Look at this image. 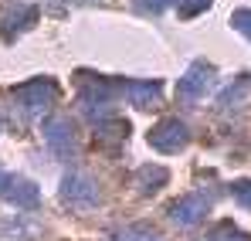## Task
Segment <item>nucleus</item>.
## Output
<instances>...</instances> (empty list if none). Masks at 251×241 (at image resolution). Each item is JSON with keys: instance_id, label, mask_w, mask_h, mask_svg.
<instances>
[{"instance_id": "1", "label": "nucleus", "mask_w": 251, "mask_h": 241, "mask_svg": "<svg viewBox=\"0 0 251 241\" xmlns=\"http://www.w3.org/2000/svg\"><path fill=\"white\" fill-rule=\"evenodd\" d=\"M54 99H58V85L51 79H31L14 88V102H17V109H24V116L48 112L54 106Z\"/></svg>"}, {"instance_id": "2", "label": "nucleus", "mask_w": 251, "mask_h": 241, "mask_svg": "<svg viewBox=\"0 0 251 241\" xmlns=\"http://www.w3.org/2000/svg\"><path fill=\"white\" fill-rule=\"evenodd\" d=\"M78 102H82V116L92 122H102L105 116H112V88L105 85V81L99 79H85L82 81V95H78Z\"/></svg>"}, {"instance_id": "3", "label": "nucleus", "mask_w": 251, "mask_h": 241, "mask_svg": "<svg viewBox=\"0 0 251 241\" xmlns=\"http://www.w3.org/2000/svg\"><path fill=\"white\" fill-rule=\"evenodd\" d=\"M210 211V201L204 194H187V197H176V201L167 207V217L176 224V228H197Z\"/></svg>"}, {"instance_id": "4", "label": "nucleus", "mask_w": 251, "mask_h": 241, "mask_svg": "<svg viewBox=\"0 0 251 241\" xmlns=\"http://www.w3.org/2000/svg\"><path fill=\"white\" fill-rule=\"evenodd\" d=\"M38 21V7L34 3H7L0 7V38L3 41H17L21 31H27L31 24Z\"/></svg>"}, {"instance_id": "5", "label": "nucleus", "mask_w": 251, "mask_h": 241, "mask_svg": "<svg viewBox=\"0 0 251 241\" xmlns=\"http://www.w3.org/2000/svg\"><path fill=\"white\" fill-rule=\"evenodd\" d=\"M61 201L72 207H95L99 204V184L88 173H65L61 180Z\"/></svg>"}, {"instance_id": "6", "label": "nucleus", "mask_w": 251, "mask_h": 241, "mask_svg": "<svg viewBox=\"0 0 251 241\" xmlns=\"http://www.w3.org/2000/svg\"><path fill=\"white\" fill-rule=\"evenodd\" d=\"M210 85H214V68L207 61H194L187 68V75L180 79V85H176V95L183 102H197V99H204L210 92Z\"/></svg>"}, {"instance_id": "7", "label": "nucleus", "mask_w": 251, "mask_h": 241, "mask_svg": "<svg viewBox=\"0 0 251 241\" xmlns=\"http://www.w3.org/2000/svg\"><path fill=\"white\" fill-rule=\"evenodd\" d=\"M0 197L10 201V204H17L21 211H34L38 201H41V194H38V187H34L31 180L10 177V173H3V170H0Z\"/></svg>"}, {"instance_id": "8", "label": "nucleus", "mask_w": 251, "mask_h": 241, "mask_svg": "<svg viewBox=\"0 0 251 241\" xmlns=\"http://www.w3.org/2000/svg\"><path fill=\"white\" fill-rule=\"evenodd\" d=\"M187 139H190V133H187L183 119H163L150 133V146L160 150V153H176V150H183Z\"/></svg>"}, {"instance_id": "9", "label": "nucleus", "mask_w": 251, "mask_h": 241, "mask_svg": "<svg viewBox=\"0 0 251 241\" xmlns=\"http://www.w3.org/2000/svg\"><path fill=\"white\" fill-rule=\"evenodd\" d=\"M44 143L51 146V153H54V157L68 160V157L75 153V129H72V122L61 119V116L44 119Z\"/></svg>"}, {"instance_id": "10", "label": "nucleus", "mask_w": 251, "mask_h": 241, "mask_svg": "<svg viewBox=\"0 0 251 241\" xmlns=\"http://www.w3.org/2000/svg\"><path fill=\"white\" fill-rule=\"evenodd\" d=\"M160 81H123V95L136 106V109H150L160 99Z\"/></svg>"}, {"instance_id": "11", "label": "nucleus", "mask_w": 251, "mask_h": 241, "mask_svg": "<svg viewBox=\"0 0 251 241\" xmlns=\"http://www.w3.org/2000/svg\"><path fill=\"white\" fill-rule=\"evenodd\" d=\"M132 184H136V190L139 194H156L163 184H167V170L163 166H139L136 170V177H132Z\"/></svg>"}, {"instance_id": "12", "label": "nucleus", "mask_w": 251, "mask_h": 241, "mask_svg": "<svg viewBox=\"0 0 251 241\" xmlns=\"http://www.w3.org/2000/svg\"><path fill=\"white\" fill-rule=\"evenodd\" d=\"M126 133H129V126H126V122H102L95 136H99V143H102V146H119V143L126 139Z\"/></svg>"}, {"instance_id": "13", "label": "nucleus", "mask_w": 251, "mask_h": 241, "mask_svg": "<svg viewBox=\"0 0 251 241\" xmlns=\"http://www.w3.org/2000/svg\"><path fill=\"white\" fill-rule=\"evenodd\" d=\"M112 241H160V235L146 224H129V228H119L112 235Z\"/></svg>"}, {"instance_id": "14", "label": "nucleus", "mask_w": 251, "mask_h": 241, "mask_svg": "<svg viewBox=\"0 0 251 241\" xmlns=\"http://www.w3.org/2000/svg\"><path fill=\"white\" fill-rule=\"evenodd\" d=\"M207 241H251V238L245 235V231H238L231 221H221V224L207 235Z\"/></svg>"}, {"instance_id": "15", "label": "nucleus", "mask_w": 251, "mask_h": 241, "mask_svg": "<svg viewBox=\"0 0 251 241\" xmlns=\"http://www.w3.org/2000/svg\"><path fill=\"white\" fill-rule=\"evenodd\" d=\"M214 0H176V7H180V17L187 21V17H197L201 10H207Z\"/></svg>"}, {"instance_id": "16", "label": "nucleus", "mask_w": 251, "mask_h": 241, "mask_svg": "<svg viewBox=\"0 0 251 241\" xmlns=\"http://www.w3.org/2000/svg\"><path fill=\"white\" fill-rule=\"evenodd\" d=\"M231 24H234V31H241V34L251 41V10H248V7L234 10V14H231Z\"/></svg>"}, {"instance_id": "17", "label": "nucleus", "mask_w": 251, "mask_h": 241, "mask_svg": "<svg viewBox=\"0 0 251 241\" xmlns=\"http://www.w3.org/2000/svg\"><path fill=\"white\" fill-rule=\"evenodd\" d=\"M132 3H136L139 14H163L173 0H132Z\"/></svg>"}, {"instance_id": "18", "label": "nucleus", "mask_w": 251, "mask_h": 241, "mask_svg": "<svg viewBox=\"0 0 251 241\" xmlns=\"http://www.w3.org/2000/svg\"><path fill=\"white\" fill-rule=\"evenodd\" d=\"M231 194H234V201L241 204L245 211H251V180H238Z\"/></svg>"}]
</instances>
